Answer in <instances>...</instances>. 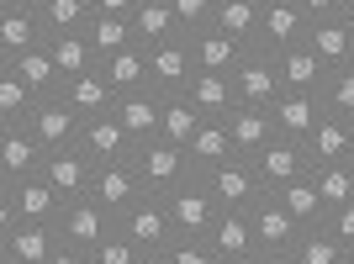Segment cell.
<instances>
[{
  "mask_svg": "<svg viewBox=\"0 0 354 264\" xmlns=\"http://www.w3.org/2000/svg\"><path fill=\"white\" fill-rule=\"evenodd\" d=\"M133 169L138 180H143V191L148 196H169L180 185V180H191V153L180 143H169V138H148V143L133 148Z\"/></svg>",
  "mask_w": 354,
  "mask_h": 264,
  "instance_id": "obj_1",
  "label": "cell"
},
{
  "mask_svg": "<svg viewBox=\"0 0 354 264\" xmlns=\"http://www.w3.org/2000/svg\"><path fill=\"white\" fill-rule=\"evenodd\" d=\"M59 217H64V196L53 191L43 175L0 185V233L16 227V222H59Z\"/></svg>",
  "mask_w": 354,
  "mask_h": 264,
  "instance_id": "obj_2",
  "label": "cell"
},
{
  "mask_svg": "<svg viewBox=\"0 0 354 264\" xmlns=\"http://www.w3.org/2000/svg\"><path fill=\"white\" fill-rule=\"evenodd\" d=\"M164 206H169V222H175V238H212V227H217L222 206L217 196H212V185L201 175L180 180L175 191L164 196Z\"/></svg>",
  "mask_w": 354,
  "mask_h": 264,
  "instance_id": "obj_3",
  "label": "cell"
},
{
  "mask_svg": "<svg viewBox=\"0 0 354 264\" xmlns=\"http://www.w3.org/2000/svg\"><path fill=\"white\" fill-rule=\"evenodd\" d=\"M212 185V196H217L222 211H254V206L265 201V180H259V169H254V159H227L217 164V169H207L201 175Z\"/></svg>",
  "mask_w": 354,
  "mask_h": 264,
  "instance_id": "obj_4",
  "label": "cell"
},
{
  "mask_svg": "<svg viewBox=\"0 0 354 264\" xmlns=\"http://www.w3.org/2000/svg\"><path fill=\"white\" fill-rule=\"evenodd\" d=\"M59 233H64V243L69 249H80V254H95L106 243V238L117 233V217L106 211L95 196H80V201H64V217H59Z\"/></svg>",
  "mask_w": 354,
  "mask_h": 264,
  "instance_id": "obj_5",
  "label": "cell"
},
{
  "mask_svg": "<svg viewBox=\"0 0 354 264\" xmlns=\"http://www.w3.org/2000/svg\"><path fill=\"white\" fill-rule=\"evenodd\" d=\"M64 249L59 222H16L0 233V264H48Z\"/></svg>",
  "mask_w": 354,
  "mask_h": 264,
  "instance_id": "obj_6",
  "label": "cell"
},
{
  "mask_svg": "<svg viewBox=\"0 0 354 264\" xmlns=\"http://www.w3.org/2000/svg\"><path fill=\"white\" fill-rule=\"evenodd\" d=\"M43 159H48V148H43V138H37L27 122L0 127V185H16V180H27V175H43Z\"/></svg>",
  "mask_w": 354,
  "mask_h": 264,
  "instance_id": "obj_7",
  "label": "cell"
},
{
  "mask_svg": "<svg viewBox=\"0 0 354 264\" xmlns=\"http://www.w3.org/2000/svg\"><path fill=\"white\" fill-rule=\"evenodd\" d=\"M43 180L64 196V201H80V196L95 191V159H90L80 143H69V148H48Z\"/></svg>",
  "mask_w": 354,
  "mask_h": 264,
  "instance_id": "obj_8",
  "label": "cell"
},
{
  "mask_svg": "<svg viewBox=\"0 0 354 264\" xmlns=\"http://www.w3.org/2000/svg\"><path fill=\"white\" fill-rule=\"evenodd\" d=\"M233 90L243 106H275V95H281V64H275V53L270 48H249L243 64L233 69Z\"/></svg>",
  "mask_w": 354,
  "mask_h": 264,
  "instance_id": "obj_9",
  "label": "cell"
},
{
  "mask_svg": "<svg viewBox=\"0 0 354 264\" xmlns=\"http://www.w3.org/2000/svg\"><path fill=\"white\" fill-rule=\"evenodd\" d=\"M117 227L133 238L143 254H164L169 243H175V222H169V206H164V196H143V201H138L133 211L117 222Z\"/></svg>",
  "mask_w": 354,
  "mask_h": 264,
  "instance_id": "obj_10",
  "label": "cell"
},
{
  "mask_svg": "<svg viewBox=\"0 0 354 264\" xmlns=\"http://www.w3.org/2000/svg\"><path fill=\"white\" fill-rule=\"evenodd\" d=\"M249 217H254V249H259V259H275V254H291L296 249L301 222H296L286 206H275V196H265Z\"/></svg>",
  "mask_w": 354,
  "mask_h": 264,
  "instance_id": "obj_11",
  "label": "cell"
},
{
  "mask_svg": "<svg viewBox=\"0 0 354 264\" xmlns=\"http://www.w3.org/2000/svg\"><path fill=\"white\" fill-rule=\"evenodd\" d=\"M191 74H196L191 37H175V43L148 48V85L159 90V95H180V90H191Z\"/></svg>",
  "mask_w": 354,
  "mask_h": 264,
  "instance_id": "obj_12",
  "label": "cell"
},
{
  "mask_svg": "<svg viewBox=\"0 0 354 264\" xmlns=\"http://www.w3.org/2000/svg\"><path fill=\"white\" fill-rule=\"evenodd\" d=\"M254 169H259V180H265V191H281V185H291V180L312 175L307 143H296V138H275V143H265L259 153H254Z\"/></svg>",
  "mask_w": 354,
  "mask_h": 264,
  "instance_id": "obj_13",
  "label": "cell"
},
{
  "mask_svg": "<svg viewBox=\"0 0 354 264\" xmlns=\"http://www.w3.org/2000/svg\"><path fill=\"white\" fill-rule=\"evenodd\" d=\"M312 32V16L296 6V0H265V21H259V48L270 53H286V48H301Z\"/></svg>",
  "mask_w": 354,
  "mask_h": 264,
  "instance_id": "obj_14",
  "label": "cell"
},
{
  "mask_svg": "<svg viewBox=\"0 0 354 264\" xmlns=\"http://www.w3.org/2000/svg\"><path fill=\"white\" fill-rule=\"evenodd\" d=\"M48 43V27L43 16L27 11V6H11V0H0V64L21 59V53H32V48Z\"/></svg>",
  "mask_w": 354,
  "mask_h": 264,
  "instance_id": "obj_15",
  "label": "cell"
},
{
  "mask_svg": "<svg viewBox=\"0 0 354 264\" xmlns=\"http://www.w3.org/2000/svg\"><path fill=\"white\" fill-rule=\"evenodd\" d=\"M90 196H95V201H101L106 211L122 222L148 191H143V180H138L133 159H122V164H101V169H95V191H90Z\"/></svg>",
  "mask_w": 354,
  "mask_h": 264,
  "instance_id": "obj_16",
  "label": "cell"
},
{
  "mask_svg": "<svg viewBox=\"0 0 354 264\" xmlns=\"http://www.w3.org/2000/svg\"><path fill=\"white\" fill-rule=\"evenodd\" d=\"M27 127L43 138V148H69V143H80V132H85V117H80V111H74L64 95H48V101L32 106Z\"/></svg>",
  "mask_w": 354,
  "mask_h": 264,
  "instance_id": "obj_17",
  "label": "cell"
},
{
  "mask_svg": "<svg viewBox=\"0 0 354 264\" xmlns=\"http://www.w3.org/2000/svg\"><path fill=\"white\" fill-rule=\"evenodd\" d=\"M111 111H117V122L127 127L133 143H148V138L164 132V95L159 90H127V95H117Z\"/></svg>",
  "mask_w": 354,
  "mask_h": 264,
  "instance_id": "obj_18",
  "label": "cell"
},
{
  "mask_svg": "<svg viewBox=\"0 0 354 264\" xmlns=\"http://www.w3.org/2000/svg\"><path fill=\"white\" fill-rule=\"evenodd\" d=\"M222 122H227V132H233L238 159H254L265 143H275V138H281V132H275V111H270V106H243V101H238Z\"/></svg>",
  "mask_w": 354,
  "mask_h": 264,
  "instance_id": "obj_19",
  "label": "cell"
},
{
  "mask_svg": "<svg viewBox=\"0 0 354 264\" xmlns=\"http://www.w3.org/2000/svg\"><path fill=\"white\" fill-rule=\"evenodd\" d=\"M80 148H85L90 159H95V169L101 164H122V159H133V138H127V127L117 122V111H106V117H90L85 132H80Z\"/></svg>",
  "mask_w": 354,
  "mask_h": 264,
  "instance_id": "obj_20",
  "label": "cell"
},
{
  "mask_svg": "<svg viewBox=\"0 0 354 264\" xmlns=\"http://www.w3.org/2000/svg\"><path fill=\"white\" fill-rule=\"evenodd\" d=\"M270 111H275V132H281V138H296V143H307L312 132H317V122L328 117L323 95H301V90H281Z\"/></svg>",
  "mask_w": 354,
  "mask_h": 264,
  "instance_id": "obj_21",
  "label": "cell"
},
{
  "mask_svg": "<svg viewBox=\"0 0 354 264\" xmlns=\"http://www.w3.org/2000/svg\"><path fill=\"white\" fill-rule=\"evenodd\" d=\"M354 153V122L344 117H323L317 122V132L307 138V159L312 169H328V164H349Z\"/></svg>",
  "mask_w": 354,
  "mask_h": 264,
  "instance_id": "obj_22",
  "label": "cell"
},
{
  "mask_svg": "<svg viewBox=\"0 0 354 264\" xmlns=\"http://www.w3.org/2000/svg\"><path fill=\"white\" fill-rule=\"evenodd\" d=\"M64 101H69L74 111L90 122V117H106V111L117 106V85H111V79H106V69L95 64V69H85L80 79H69V85H64Z\"/></svg>",
  "mask_w": 354,
  "mask_h": 264,
  "instance_id": "obj_23",
  "label": "cell"
},
{
  "mask_svg": "<svg viewBox=\"0 0 354 264\" xmlns=\"http://www.w3.org/2000/svg\"><path fill=\"white\" fill-rule=\"evenodd\" d=\"M307 48L328 64V69H344V64H354V27H349V16H328V21H312Z\"/></svg>",
  "mask_w": 354,
  "mask_h": 264,
  "instance_id": "obj_24",
  "label": "cell"
},
{
  "mask_svg": "<svg viewBox=\"0 0 354 264\" xmlns=\"http://www.w3.org/2000/svg\"><path fill=\"white\" fill-rule=\"evenodd\" d=\"M243 53H249V48L233 43V37L217 32V27H201L191 37V59H196V69H207V74H233L238 64H243Z\"/></svg>",
  "mask_w": 354,
  "mask_h": 264,
  "instance_id": "obj_25",
  "label": "cell"
},
{
  "mask_svg": "<svg viewBox=\"0 0 354 264\" xmlns=\"http://www.w3.org/2000/svg\"><path fill=\"white\" fill-rule=\"evenodd\" d=\"M275 64H281V90H301V95H323V79H328V64L312 53L307 43L301 48H286V53H275Z\"/></svg>",
  "mask_w": 354,
  "mask_h": 264,
  "instance_id": "obj_26",
  "label": "cell"
},
{
  "mask_svg": "<svg viewBox=\"0 0 354 264\" xmlns=\"http://www.w3.org/2000/svg\"><path fill=\"white\" fill-rule=\"evenodd\" d=\"M259 21H265V0H217V16H212V27L243 48H259Z\"/></svg>",
  "mask_w": 354,
  "mask_h": 264,
  "instance_id": "obj_27",
  "label": "cell"
},
{
  "mask_svg": "<svg viewBox=\"0 0 354 264\" xmlns=\"http://www.w3.org/2000/svg\"><path fill=\"white\" fill-rule=\"evenodd\" d=\"M207 243H212L217 259H249V254H259L254 249V217L249 211H222Z\"/></svg>",
  "mask_w": 354,
  "mask_h": 264,
  "instance_id": "obj_28",
  "label": "cell"
},
{
  "mask_svg": "<svg viewBox=\"0 0 354 264\" xmlns=\"http://www.w3.org/2000/svg\"><path fill=\"white\" fill-rule=\"evenodd\" d=\"M133 32H138V48H159V43L185 37V32H180V21H175V11H169V0H138Z\"/></svg>",
  "mask_w": 354,
  "mask_h": 264,
  "instance_id": "obj_29",
  "label": "cell"
},
{
  "mask_svg": "<svg viewBox=\"0 0 354 264\" xmlns=\"http://www.w3.org/2000/svg\"><path fill=\"white\" fill-rule=\"evenodd\" d=\"M185 153H191V169L196 175H207V169H217V164L238 159L233 148V132H227V122H207V127L196 132L191 143H185Z\"/></svg>",
  "mask_w": 354,
  "mask_h": 264,
  "instance_id": "obj_30",
  "label": "cell"
},
{
  "mask_svg": "<svg viewBox=\"0 0 354 264\" xmlns=\"http://www.w3.org/2000/svg\"><path fill=\"white\" fill-rule=\"evenodd\" d=\"M201 111H207V122H222L227 111L238 106V90H233V74H207V69H196L191 74V90H185Z\"/></svg>",
  "mask_w": 354,
  "mask_h": 264,
  "instance_id": "obj_31",
  "label": "cell"
},
{
  "mask_svg": "<svg viewBox=\"0 0 354 264\" xmlns=\"http://www.w3.org/2000/svg\"><path fill=\"white\" fill-rule=\"evenodd\" d=\"M11 69L21 74V85H27L37 101L64 95V74H59V64H53V53H48V43L32 48V53H21V59H11Z\"/></svg>",
  "mask_w": 354,
  "mask_h": 264,
  "instance_id": "obj_32",
  "label": "cell"
},
{
  "mask_svg": "<svg viewBox=\"0 0 354 264\" xmlns=\"http://www.w3.org/2000/svg\"><path fill=\"white\" fill-rule=\"evenodd\" d=\"M270 196H275V206H286L301 227H317V222L328 217V206H323V196H317V180L312 175L291 180V185H281V191H270Z\"/></svg>",
  "mask_w": 354,
  "mask_h": 264,
  "instance_id": "obj_33",
  "label": "cell"
},
{
  "mask_svg": "<svg viewBox=\"0 0 354 264\" xmlns=\"http://www.w3.org/2000/svg\"><path fill=\"white\" fill-rule=\"evenodd\" d=\"M90 48H95V59H111V53H122V48H138V32H133V16H106L95 11L85 27Z\"/></svg>",
  "mask_w": 354,
  "mask_h": 264,
  "instance_id": "obj_34",
  "label": "cell"
},
{
  "mask_svg": "<svg viewBox=\"0 0 354 264\" xmlns=\"http://www.w3.org/2000/svg\"><path fill=\"white\" fill-rule=\"evenodd\" d=\"M201 127H207V111H201L185 90H180V95H164V132H159V138H169V143L185 148Z\"/></svg>",
  "mask_w": 354,
  "mask_h": 264,
  "instance_id": "obj_35",
  "label": "cell"
},
{
  "mask_svg": "<svg viewBox=\"0 0 354 264\" xmlns=\"http://www.w3.org/2000/svg\"><path fill=\"white\" fill-rule=\"evenodd\" d=\"M48 53H53V64H59L64 85H69V79H80L85 69H95V64H101L85 32H64V37H48Z\"/></svg>",
  "mask_w": 354,
  "mask_h": 264,
  "instance_id": "obj_36",
  "label": "cell"
},
{
  "mask_svg": "<svg viewBox=\"0 0 354 264\" xmlns=\"http://www.w3.org/2000/svg\"><path fill=\"white\" fill-rule=\"evenodd\" d=\"M291 259H296V264H349V249L328 233V222H317V227H301Z\"/></svg>",
  "mask_w": 354,
  "mask_h": 264,
  "instance_id": "obj_37",
  "label": "cell"
},
{
  "mask_svg": "<svg viewBox=\"0 0 354 264\" xmlns=\"http://www.w3.org/2000/svg\"><path fill=\"white\" fill-rule=\"evenodd\" d=\"M106 79L117 85V95H127V90H153L148 85V48H122V53H111V59H101Z\"/></svg>",
  "mask_w": 354,
  "mask_h": 264,
  "instance_id": "obj_38",
  "label": "cell"
},
{
  "mask_svg": "<svg viewBox=\"0 0 354 264\" xmlns=\"http://www.w3.org/2000/svg\"><path fill=\"white\" fill-rule=\"evenodd\" d=\"M37 16H43L48 37H64V32H85V27H90V16H95V0H48Z\"/></svg>",
  "mask_w": 354,
  "mask_h": 264,
  "instance_id": "obj_39",
  "label": "cell"
},
{
  "mask_svg": "<svg viewBox=\"0 0 354 264\" xmlns=\"http://www.w3.org/2000/svg\"><path fill=\"white\" fill-rule=\"evenodd\" d=\"M32 106H37V95L21 85V74H16L11 64H0V127L27 122V117H32Z\"/></svg>",
  "mask_w": 354,
  "mask_h": 264,
  "instance_id": "obj_40",
  "label": "cell"
},
{
  "mask_svg": "<svg viewBox=\"0 0 354 264\" xmlns=\"http://www.w3.org/2000/svg\"><path fill=\"white\" fill-rule=\"evenodd\" d=\"M317 180V196H323L328 211H339V206L354 201V164H328V169H312Z\"/></svg>",
  "mask_w": 354,
  "mask_h": 264,
  "instance_id": "obj_41",
  "label": "cell"
},
{
  "mask_svg": "<svg viewBox=\"0 0 354 264\" xmlns=\"http://www.w3.org/2000/svg\"><path fill=\"white\" fill-rule=\"evenodd\" d=\"M323 111H328V117L354 122V64L328 69V79H323Z\"/></svg>",
  "mask_w": 354,
  "mask_h": 264,
  "instance_id": "obj_42",
  "label": "cell"
},
{
  "mask_svg": "<svg viewBox=\"0 0 354 264\" xmlns=\"http://www.w3.org/2000/svg\"><path fill=\"white\" fill-rule=\"evenodd\" d=\"M169 11H175L180 32L196 37L201 27H212V16H217V0H169Z\"/></svg>",
  "mask_w": 354,
  "mask_h": 264,
  "instance_id": "obj_43",
  "label": "cell"
},
{
  "mask_svg": "<svg viewBox=\"0 0 354 264\" xmlns=\"http://www.w3.org/2000/svg\"><path fill=\"white\" fill-rule=\"evenodd\" d=\"M90 259H95V264H143V249H138L133 238H127V233H122V227H117V233L106 238L101 249L90 254Z\"/></svg>",
  "mask_w": 354,
  "mask_h": 264,
  "instance_id": "obj_44",
  "label": "cell"
},
{
  "mask_svg": "<svg viewBox=\"0 0 354 264\" xmlns=\"http://www.w3.org/2000/svg\"><path fill=\"white\" fill-rule=\"evenodd\" d=\"M164 259L169 264H217V254H212L207 238H175V243L164 249Z\"/></svg>",
  "mask_w": 354,
  "mask_h": 264,
  "instance_id": "obj_45",
  "label": "cell"
},
{
  "mask_svg": "<svg viewBox=\"0 0 354 264\" xmlns=\"http://www.w3.org/2000/svg\"><path fill=\"white\" fill-rule=\"evenodd\" d=\"M323 222H328V233H333V238L344 243V249L354 254V201H349V206H339V211H328Z\"/></svg>",
  "mask_w": 354,
  "mask_h": 264,
  "instance_id": "obj_46",
  "label": "cell"
},
{
  "mask_svg": "<svg viewBox=\"0 0 354 264\" xmlns=\"http://www.w3.org/2000/svg\"><path fill=\"white\" fill-rule=\"evenodd\" d=\"M296 6H301L312 21H328V16H344V6H349V0H296Z\"/></svg>",
  "mask_w": 354,
  "mask_h": 264,
  "instance_id": "obj_47",
  "label": "cell"
},
{
  "mask_svg": "<svg viewBox=\"0 0 354 264\" xmlns=\"http://www.w3.org/2000/svg\"><path fill=\"white\" fill-rule=\"evenodd\" d=\"M95 11H106V16H133L138 0H95Z\"/></svg>",
  "mask_w": 354,
  "mask_h": 264,
  "instance_id": "obj_48",
  "label": "cell"
},
{
  "mask_svg": "<svg viewBox=\"0 0 354 264\" xmlns=\"http://www.w3.org/2000/svg\"><path fill=\"white\" fill-rule=\"evenodd\" d=\"M48 264H95V259H90V254H80V249H69V243H64V249L53 254V259H48Z\"/></svg>",
  "mask_w": 354,
  "mask_h": 264,
  "instance_id": "obj_49",
  "label": "cell"
},
{
  "mask_svg": "<svg viewBox=\"0 0 354 264\" xmlns=\"http://www.w3.org/2000/svg\"><path fill=\"white\" fill-rule=\"evenodd\" d=\"M11 6H27V11H43L48 0H11Z\"/></svg>",
  "mask_w": 354,
  "mask_h": 264,
  "instance_id": "obj_50",
  "label": "cell"
},
{
  "mask_svg": "<svg viewBox=\"0 0 354 264\" xmlns=\"http://www.w3.org/2000/svg\"><path fill=\"white\" fill-rule=\"evenodd\" d=\"M217 264H265L259 254H249V259H217Z\"/></svg>",
  "mask_w": 354,
  "mask_h": 264,
  "instance_id": "obj_51",
  "label": "cell"
},
{
  "mask_svg": "<svg viewBox=\"0 0 354 264\" xmlns=\"http://www.w3.org/2000/svg\"><path fill=\"white\" fill-rule=\"evenodd\" d=\"M143 264H169V259H164V254H143Z\"/></svg>",
  "mask_w": 354,
  "mask_h": 264,
  "instance_id": "obj_52",
  "label": "cell"
},
{
  "mask_svg": "<svg viewBox=\"0 0 354 264\" xmlns=\"http://www.w3.org/2000/svg\"><path fill=\"white\" fill-rule=\"evenodd\" d=\"M265 264H296V259H291V254H275V259H265Z\"/></svg>",
  "mask_w": 354,
  "mask_h": 264,
  "instance_id": "obj_53",
  "label": "cell"
},
{
  "mask_svg": "<svg viewBox=\"0 0 354 264\" xmlns=\"http://www.w3.org/2000/svg\"><path fill=\"white\" fill-rule=\"evenodd\" d=\"M344 16H349V27H354V0H349V6H344Z\"/></svg>",
  "mask_w": 354,
  "mask_h": 264,
  "instance_id": "obj_54",
  "label": "cell"
},
{
  "mask_svg": "<svg viewBox=\"0 0 354 264\" xmlns=\"http://www.w3.org/2000/svg\"><path fill=\"white\" fill-rule=\"evenodd\" d=\"M349 164H354V153H349Z\"/></svg>",
  "mask_w": 354,
  "mask_h": 264,
  "instance_id": "obj_55",
  "label": "cell"
},
{
  "mask_svg": "<svg viewBox=\"0 0 354 264\" xmlns=\"http://www.w3.org/2000/svg\"><path fill=\"white\" fill-rule=\"evenodd\" d=\"M349 264H354V254H349Z\"/></svg>",
  "mask_w": 354,
  "mask_h": 264,
  "instance_id": "obj_56",
  "label": "cell"
}]
</instances>
